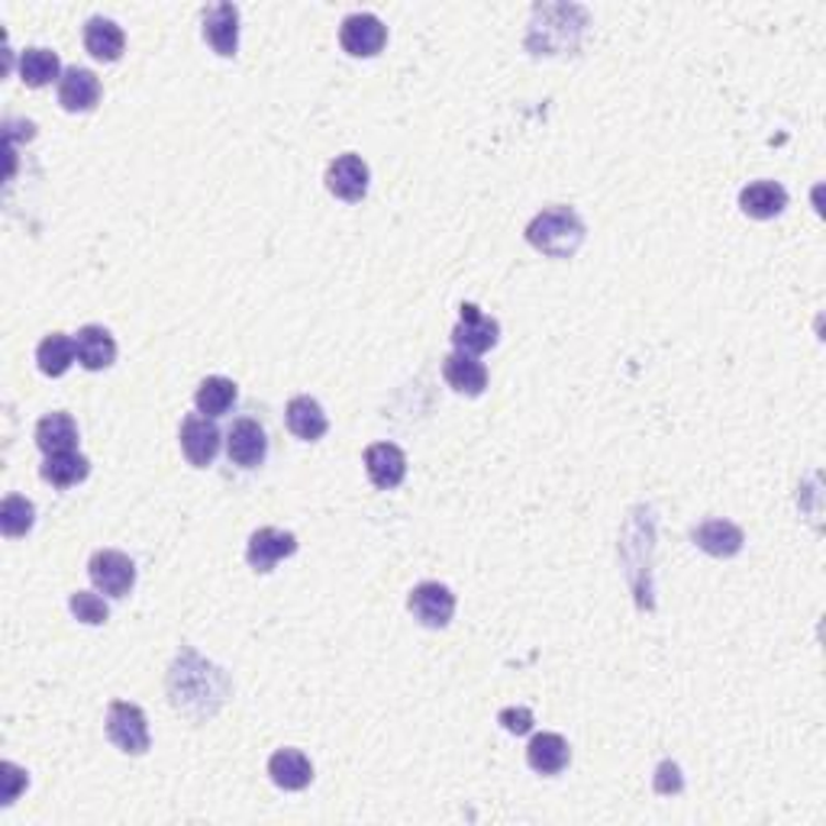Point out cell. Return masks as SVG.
I'll return each instance as SVG.
<instances>
[{"label":"cell","instance_id":"8992f818","mask_svg":"<svg viewBox=\"0 0 826 826\" xmlns=\"http://www.w3.org/2000/svg\"><path fill=\"white\" fill-rule=\"evenodd\" d=\"M407 604H410V614H414L423 627H430V630L445 627V624L452 620V614H455V594L439 582L417 584V587L410 591V601H407Z\"/></svg>","mask_w":826,"mask_h":826},{"label":"cell","instance_id":"7c38bea8","mask_svg":"<svg viewBox=\"0 0 826 826\" xmlns=\"http://www.w3.org/2000/svg\"><path fill=\"white\" fill-rule=\"evenodd\" d=\"M227 452L236 465L243 469H255L265 462L268 455V439H265V430L255 423V420H236L230 427V437H227Z\"/></svg>","mask_w":826,"mask_h":826},{"label":"cell","instance_id":"7402d4cb","mask_svg":"<svg viewBox=\"0 0 826 826\" xmlns=\"http://www.w3.org/2000/svg\"><path fill=\"white\" fill-rule=\"evenodd\" d=\"M288 430L304 442H313L330 430V420L313 397H294L288 404Z\"/></svg>","mask_w":826,"mask_h":826},{"label":"cell","instance_id":"83f0119b","mask_svg":"<svg viewBox=\"0 0 826 826\" xmlns=\"http://www.w3.org/2000/svg\"><path fill=\"white\" fill-rule=\"evenodd\" d=\"M68 607H71V614H75L81 624H88V627H100V624H107V620H110V607L103 604V597L91 594V591H78V594H71Z\"/></svg>","mask_w":826,"mask_h":826},{"label":"cell","instance_id":"3957f363","mask_svg":"<svg viewBox=\"0 0 826 826\" xmlns=\"http://www.w3.org/2000/svg\"><path fill=\"white\" fill-rule=\"evenodd\" d=\"M91 582L98 591L110 594V597H126L136 584V565L130 555L117 552V549H100L91 555L88 562Z\"/></svg>","mask_w":826,"mask_h":826},{"label":"cell","instance_id":"484cf974","mask_svg":"<svg viewBox=\"0 0 826 826\" xmlns=\"http://www.w3.org/2000/svg\"><path fill=\"white\" fill-rule=\"evenodd\" d=\"M233 400H236V385L230 378H220V375L203 378L195 394L197 410L207 417H223L233 407Z\"/></svg>","mask_w":826,"mask_h":826},{"label":"cell","instance_id":"ac0fdd59","mask_svg":"<svg viewBox=\"0 0 826 826\" xmlns=\"http://www.w3.org/2000/svg\"><path fill=\"white\" fill-rule=\"evenodd\" d=\"M739 207L752 220H772L788 207V191L778 181H756V185L742 188Z\"/></svg>","mask_w":826,"mask_h":826},{"label":"cell","instance_id":"d4e9b609","mask_svg":"<svg viewBox=\"0 0 826 826\" xmlns=\"http://www.w3.org/2000/svg\"><path fill=\"white\" fill-rule=\"evenodd\" d=\"M62 71V62L52 49H26L20 55V78L30 85V88H46L49 81L58 78Z\"/></svg>","mask_w":826,"mask_h":826},{"label":"cell","instance_id":"8fae6325","mask_svg":"<svg viewBox=\"0 0 826 826\" xmlns=\"http://www.w3.org/2000/svg\"><path fill=\"white\" fill-rule=\"evenodd\" d=\"M100 100V81L91 68H68L58 81V103L68 113L95 110Z\"/></svg>","mask_w":826,"mask_h":826},{"label":"cell","instance_id":"4316f807","mask_svg":"<svg viewBox=\"0 0 826 826\" xmlns=\"http://www.w3.org/2000/svg\"><path fill=\"white\" fill-rule=\"evenodd\" d=\"M33 524H36V507H33L26 497L10 494V497L0 504V530H3V536H10V539L26 536L33 530Z\"/></svg>","mask_w":826,"mask_h":826},{"label":"cell","instance_id":"9c48e42d","mask_svg":"<svg viewBox=\"0 0 826 826\" xmlns=\"http://www.w3.org/2000/svg\"><path fill=\"white\" fill-rule=\"evenodd\" d=\"M203 40L217 55L233 58L240 49V10L233 3H217L203 13Z\"/></svg>","mask_w":826,"mask_h":826},{"label":"cell","instance_id":"d6986e66","mask_svg":"<svg viewBox=\"0 0 826 826\" xmlns=\"http://www.w3.org/2000/svg\"><path fill=\"white\" fill-rule=\"evenodd\" d=\"M123 46H126V36L123 30L107 20V16H91L85 23V49L91 52L100 62H117L123 55Z\"/></svg>","mask_w":826,"mask_h":826},{"label":"cell","instance_id":"f1b7e54d","mask_svg":"<svg viewBox=\"0 0 826 826\" xmlns=\"http://www.w3.org/2000/svg\"><path fill=\"white\" fill-rule=\"evenodd\" d=\"M497 720H500V727L507 729V733L524 736V733L533 729V711H527V707H504Z\"/></svg>","mask_w":826,"mask_h":826},{"label":"cell","instance_id":"5b68a950","mask_svg":"<svg viewBox=\"0 0 826 826\" xmlns=\"http://www.w3.org/2000/svg\"><path fill=\"white\" fill-rule=\"evenodd\" d=\"M497 340H500V323L494 317H485L475 304H462V320L452 330L455 352L478 355V352H487L491 345H497Z\"/></svg>","mask_w":826,"mask_h":826},{"label":"cell","instance_id":"e0dca14e","mask_svg":"<svg viewBox=\"0 0 826 826\" xmlns=\"http://www.w3.org/2000/svg\"><path fill=\"white\" fill-rule=\"evenodd\" d=\"M268 775L285 791H304L313 778V766L300 749H278L268 759Z\"/></svg>","mask_w":826,"mask_h":826},{"label":"cell","instance_id":"5bb4252c","mask_svg":"<svg viewBox=\"0 0 826 826\" xmlns=\"http://www.w3.org/2000/svg\"><path fill=\"white\" fill-rule=\"evenodd\" d=\"M442 378L449 382V388L465 397H478L487 388V368L465 352H449L442 359Z\"/></svg>","mask_w":826,"mask_h":826},{"label":"cell","instance_id":"30bf717a","mask_svg":"<svg viewBox=\"0 0 826 826\" xmlns=\"http://www.w3.org/2000/svg\"><path fill=\"white\" fill-rule=\"evenodd\" d=\"M181 449H185V455H188L191 465L207 469L217 459V452H220V430H217V423L207 420V417H197V414L188 417L181 423Z\"/></svg>","mask_w":826,"mask_h":826},{"label":"cell","instance_id":"ba28073f","mask_svg":"<svg viewBox=\"0 0 826 826\" xmlns=\"http://www.w3.org/2000/svg\"><path fill=\"white\" fill-rule=\"evenodd\" d=\"M294 552H297V536L275 530V527H262L249 536L245 559L255 572H272L282 559H288Z\"/></svg>","mask_w":826,"mask_h":826},{"label":"cell","instance_id":"9a60e30c","mask_svg":"<svg viewBox=\"0 0 826 826\" xmlns=\"http://www.w3.org/2000/svg\"><path fill=\"white\" fill-rule=\"evenodd\" d=\"M569 759H572L569 742L559 733H539V736H533V742L527 746V762H530V769L539 772V775H559V772H565Z\"/></svg>","mask_w":826,"mask_h":826},{"label":"cell","instance_id":"2e32d148","mask_svg":"<svg viewBox=\"0 0 826 826\" xmlns=\"http://www.w3.org/2000/svg\"><path fill=\"white\" fill-rule=\"evenodd\" d=\"M75 352H78V362L88 368V372H100V368H110L113 359H117V342L113 337L103 330V327H85L78 330L75 337Z\"/></svg>","mask_w":826,"mask_h":826},{"label":"cell","instance_id":"44dd1931","mask_svg":"<svg viewBox=\"0 0 826 826\" xmlns=\"http://www.w3.org/2000/svg\"><path fill=\"white\" fill-rule=\"evenodd\" d=\"M694 542L707 552V555H717V559H729L742 549V530L729 520H707L694 530Z\"/></svg>","mask_w":826,"mask_h":826},{"label":"cell","instance_id":"f546056e","mask_svg":"<svg viewBox=\"0 0 826 826\" xmlns=\"http://www.w3.org/2000/svg\"><path fill=\"white\" fill-rule=\"evenodd\" d=\"M3 772H7V791H3V804H10V801L16 797V788H20V784L26 781V775H23L20 769H13L10 762L3 766Z\"/></svg>","mask_w":826,"mask_h":826},{"label":"cell","instance_id":"6da1fadb","mask_svg":"<svg viewBox=\"0 0 826 826\" xmlns=\"http://www.w3.org/2000/svg\"><path fill=\"white\" fill-rule=\"evenodd\" d=\"M584 220L572 207H546L527 227V240L549 258H572L584 243Z\"/></svg>","mask_w":826,"mask_h":826},{"label":"cell","instance_id":"52a82bcc","mask_svg":"<svg viewBox=\"0 0 826 826\" xmlns=\"http://www.w3.org/2000/svg\"><path fill=\"white\" fill-rule=\"evenodd\" d=\"M327 188H330V195H337L345 203H359L368 195V165L362 162V155L345 152L337 162H330Z\"/></svg>","mask_w":826,"mask_h":826},{"label":"cell","instance_id":"4fadbf2b","mask_svg":"<svg viewBox=\"0 0 826 826\" xmlns=\"http://www.w3.org/2000/svg\"><path fill=\"white\" fill-rule=\"evenodd\" d=\"M365 469H368L372 485L382 487V491H390V487H397L404 482L407 459H404V452L394 442H375V445L365 449Z\"/></svg>","mask_w":826,"mask_h":826},{"label":"cell","instance_id":"7a4b0ae2","mask_svg":"<svg viewBox=\"0 0 826 826\" xmlns=\"http://www.w3.org/2000/svg\"><path fill=\"white\" fill-rule=\"evenodd\" d=\"M107 736L110 742L126 752V756H143L148 749V724L146 714L136 704L113 701L107 711Z\"/></svg>","mask_w":826,"mask_h":826},{"label":"cell","instance_id":"ffe728a7","mask_svg":"<svg viewBox=\"0 0 826 826\" xmlns=\"http://www.w3.org/2000/svg\"><path fill=\"white\" fill-rule=\"evenodd\" d=\"M36 445L55 455V452H75L78 445V423L71 420V414H49L36 423Z\"/></svg>","mask_w":826,"mask_h":826},{"label":"cell","instance_id":"603a6c76","mask_svg":"<svg viewBox=\"0 0 826 826\" xmlns=\"http://www.w3.org/2000/svg\"><path fill=\"white\" fill-rule=\"evenodd\" d=\"M40 472H43V478H46L49 485L71 487L88 478L91 462H88L81 452H55V455H46V462H43Z\"/></svg>","mask_w":826,"mask_h":826},{"label":"cell","instance_id":"cb8c5ba5","mask_svg":"<svg viewBox=\"0 0 826 826\" xmlns=\"http://www.w3.org/2000/svg\"><path fill=\"white\" fill-rule=\"evenodd\" d=\"M75 355H78L75 352V340H68L65 333H52L36 349V362H40L43 375H49V378L65 375L71 368V362H75Z\"/></svg>","mask_w":826,"mask_h":826},{"label":"cell","instance_id":"277c9868","mask_svg":"<svg viewBox=\"0 0 826 826\" xmlns=\"http://www.w3.org/2000/svg\"><path fill=\"white\" fill-rule=\"evenodd\" d=\"M340 43L342 49L349 52V55H355V58H372V55H378V52L385 49L388 30H385V23L375 13H349L342 20Z\"/></svg>","mask_w":826,"mask_h":826}]
</instances>
